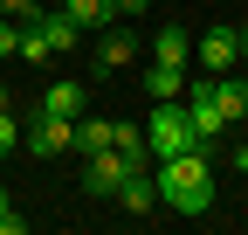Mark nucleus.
I'll return each mask as SVG.
<instances>
[{"mask_svg": "<svg viewBox=\"0 0 248 235\" xmlns=\"http://www.w3.org/2000/svg\"><path fill=\"white\" fill-rule=\"evenodd\" d=\"M214 152L207 145H193V152H179V159H159V201H172L179 215H207L214 208V166H207Z\"/></svg>", "mask_w": 248, "mask_h": 235, "instance_id": "nucleus-1", "label": "nucleus"}, {"mask_svg": "<svg viewBox=\"0 0 248 235\" xmlns=\"http://www.w3.org/2000/svg\"><path fill=\"white\" fill-rule=\"evenodd\" d=\"M145 145H152V159H179V152H193L200 145V132H193V118H186V104H152V132H145Z\"/></svg>", "mask_w": 248, "mask_h": 235, "instance_id": "nucleus-2", "label": "nucleus"}, {"mask_svg": "<svg viewBox=\"0 0 248 235\" xmlns=\"http://www.w3.org/2000/svg\"><path fill=\"white\" fill-rule=\"evenodd\" d=\"M21 145L35 159H55V152H69L76 145V118H55V111H35V125L21 132Z\"/></svg>", "mask_w": 248, "mask_h": 235, "instance_id": "nucleus-3", "label": "nucleus"}, {"mask_svg": "<svg viewBox=\"0 0 248 235\" xmlns=\"http://www.w3.org/2000/svg\"><path fill=\"white\" fill-rule=\"evenodd\" d=\"M124 173H131V159H124V152H117V145H104V152H90V166H83V187H90V194H97V201H110V194H117V180H124Z\"/></svg>", "mask_w": 248, "mask_h": 235, "instance_id": "nucleus-4", "label": "nucleus"}, {"mask_svg": "<svg viewBox=\"0 0 248 235\" xmlns=\"http://www.w3.org/2000/svg\"><path fill=\"white\" fill-rule=\"evenodd\" d=\"M28 28H35V35H42V49H48V55H69V49L83 42V28H76L69 14H62V7H42V14L28 21Z\"/></svg>", "mask_w": 248, "mask_h": 235, "instance_id": "nucleus-5", "label": "nucleus"}, {"mask_svg": "<svg viewBox=\"0 0 248 235\" xmlns=\"http://www.w3.org/2000/svg\"><path fill=\"white\" fill-rule=\"evenodd\" d=\"M42 111H55V118H83V111H90V83H76V76L48 83V90H42Z\"/></svg>", "mask_w": 248, "mask_h": 235, "instance_id": "nucleus-6", "label": "nucleus"}, {"mask_svg": "<svg viewBox=\"0 0 248 235\" xmlns=\"http://www.w3.org/2000/svg\"><path fill=\"white\" fill-rule=\"evenodd\" d=\"M193 63H200L207 76H221V69L234 63V28H207V42H193Z\"/></svg>", "mask_w": 248, "mask_h": 235, "instance_id": "nucleus-7", "label": "nucleus"}, {"mask_svg": "<svg viewBox=\"0 0 248 235\" xmlns=\"http://www.w3.org/2000/svg\"><path fill=\"white\" fill-rule=\"evenodd\" d=\"M131 55H138V42H131V35H124V28L110 21L104 35H97V76H110V69H124V63H131Z\"/></svg>", "mask_w": 248, "mask_h": 235, "instance_id": "nucleus-8", "label": "nucleus"}, {"mask_svg": "<svg viewBox=\"0 0 248 235\" xmlns=\"http://www.w3.org/2000/svg\"><path fill=\"white\" fill-rule=\"evenodd\" d=\"M145 97H152V104L186 97V63H152V69H145Z\"/></svg>", "mask_w": 248, "mask_h": 235, "instance_id": "nucleus-9", "label": "nucleus"}, {"mask_svg": "<svg viewBox=\"0 0 248 235\" xmlns=\"http://www.w3.org/2000/svg\"><path fill=\"white\" fill-rule=\"evenodd\" d=\"M214 104H221L228 125H241L248 118V76H214Z\"/></svg>", "mask_w": 248, "mask_h": 235, "instance_id": "nucleus-10", "label": "nucleus"}, {"mask_svg": "<svg viewBox=\"0 0 248 235\" xmlns=\"http://www.w3.org/2000/svg\"><path fill=\"white\" fill-rule=\"evenodd\" d=\"M62 14H69V21L83 28V35H90V28L104 35V28L117 21V7H110V0H62Z\"/></svg>", "mask_w": 248, "mask_h": 235, "instance_id": "nucleus-11", "label": "nucleus"}, {"mask_svg": "<svg viewBox=\"0 0 248 235\" xmlns=\"http://www.w3.org/2000/svg\"><path fill=\"white\" fill-rule=\"evenodd\" d=\"M152 63H193V42H186V28H159V42H152Z\"/></svg>", "mask_w": 248, "mask_h": 235, "instance_id": "nucleus-12", "label": "nucleus"}, {"mask_svg": "<svg viewBox=\"0 0 248 235\" xmlns=\"http://www.w3.org/2000/svg\"><path fill=\"white\" fill-rule=\"evenodd\" d=\"M110 138H117L110 118H76V152H104Z\"/></svg>", "mask_w": 248, "mask_h": 235, "instance_id": "nucleus-13", "label": "nucleus"}, {"mask_svg": "<svg viewBox=\"0 0 248 235\" xmlns=\"http://www.w3.org/2000/svg\"><path fill=\"white\" fill-rule=\"evenodd\" d=\"M110 145H117L131 166H152V145H145V132H138V125H117V138H110Z\"/></svg>", "mask_w": 248, "mask_h": 235, "instance_id": "nucleus-14", "label": "nucleus"}, {"mask_svg": "<svg viewBox=\"0 0 248 235\" xmlns=\"http://www.w3.org/2000/svg\"><path fill=\"white\" fill-rule=\"evenodd\" d=\"M0 55H21V21L0 14Z\"/></svg>", "mask_w": 248, "mask_h": 235, "instance_id": "nucleus-15", "label": "nucleus"}, {"mask_svg": "<svg viewBox=\"0 0 248 235\" xmlns=\"http://www.w3.org/2000/svg\"><path fill=\"white\" fill-rule=\"evenodd\" d=\"M14 145H21V125H14V111H0V159L14 152Z\"/></svg>", "mask_w": 248, "mask_h": 235, "instance_id": "nucleus-16", "label": "nucleus"}, {"mask_svg": "<svg viewBox=\"0 0 248 235\" xmlns=\"http://www.w3.org/2000/svg\"><path fill=\"white\" fill-rule=\"evenodd\" d=\"M0 14H14V21H35V14H42V0H0Z\"/></svg>", "mask_w": 248, "mask_h": 235, "instance_id": "nucleus-17", "label": "nucleus"}, {"mask_svg": "<svg viewBox=\"0 0 248 235\" xmlns=\"http://www.w3.org/2000/svg\"><path fill=\"white\" fill-rule=\"evenodd\" d=\"M0 235H28V221H21L14 208H0Z\"/></svg>", "mask_w": 248, "mask_h": 235, "instance_id": "nucleus-18", "label": "nucleus"}, {"mask_svg": "<svg viewBox=\"0 0 248 235\" xmlns=\"http://www.w3.org/2000/svg\"><path fill=\"white\" fill-rule=\"evenodd\" d=\"M110 7H117V14H145L152 0H110Z\"/></svg>", "mask_w": 248, "mask_h": 235, "instance_id": "nucleus-19", "label": "nucleus"}, {"mask_svg": "<svg viewBox=\"0 0 248 235\" xmlns=\"http://www.w3.org/2000/svg\"><path fill=\"white\" fill-rule=\"evenodd\" d=\"M234 63H248V28H234Z\"/></svg>", "mask_w": 248, "mask_h": 235, "instance_id": "nucleus-20", "label": "nucleus"}, {"mask_svg": "<svg viewBox=\"0 0 248 235\" xmlns=\"http://www.w3.org/2000/svg\"><path fill=\"white\" fill-rule=\"evenodd\" d=\"M234 166H241V173H248V138H241V145H234Z\"/></svg>", "mask_w": 248, "mask_h": 235, "instance_id": "nucleus-21", "label": "nucleus"}, {"mask_svg": "<svg viewBox=\"0 0 248 235\" xmlns=\"http://www.w3.org/2000/svg\"><path fill=\"white\" fill-rule=\"evenodd\" d=\"M0 111H7V90H0Z\"/></svg>", "mask_w": 248, "mask_h": 235, "instance_id": "nucleus-22", "label": "nucleus"}, {"mask_svg": "<svg viewBox=\"0 0 248 235\" xmlns=\"http://www.w3.org/2000/svg\"><path fill=\"white\" fill-rule=\"evenodd\" d=\"M0 208H7V194H0Z\"/></svg>", "mask_w": 248, "mask_h": 235, "instance_id": "nucleus-23", "label": "nucleus"}, {"mask_svg": "<svg viewBox=\"0 0 248 235\" xmlns=\"http://www.w3.org/2000/svg\"><path fill=\"white\" fill-rule=\"evenodd\" d=\"M241 132H248V118H241Z\"/></svg>", "mask_w": 248, "mask_h": 235, "instance_id": "nucleus-24", "label": "nucleus"}]
</instances>
